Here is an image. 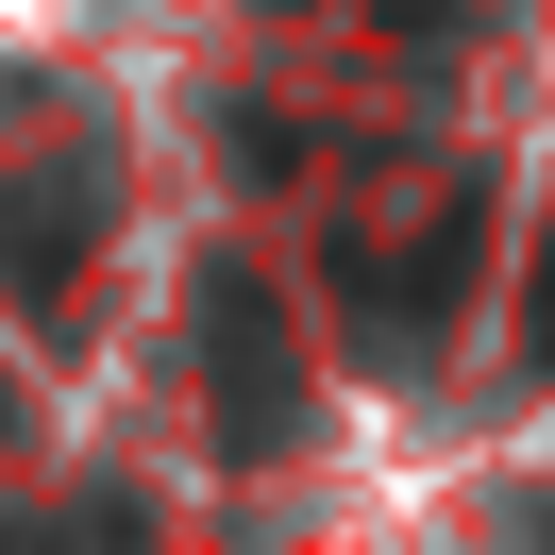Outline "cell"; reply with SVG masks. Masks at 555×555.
<instances>
[{"instance_id": "1", "label": "cell", "mask_w": 555, "mask_h": 555, "mask_svg": "<svg viewBox=\"0 0 555 555\" xmlns=\"http://www.w3.org/2000/svg\"><path fill=\"white\" fill-rule=\"evenodd\" d=\"M85 253H102V169H85V152H35V169L0 185V286H17L35 320H68Z\"/></svg>"}, {"instance_id": "3", "label": "cell", "mask_w": 555, "mask_h": 555, "mask_svg": "<svg viewBox=\"0 0 555 555\" xmlns=\"http://www.w3.org/2000/svg\"><path fill=\"white\" fill-rule=\"evenodd\" d=\"M521 353H539V371H555V270H539V304H521Z\"/></svg>"}, {"instance_id": "2", "label": "cell", "mask_w": 555, "mask_h": 555, "mask_svg": "<svg viewBox=\"0 0 555 555\" xmlns=\"http://www.w3.org/2000/svg\"><path fill=\"white\" fill-rule=\"evenodd\" d=\"M203 371L236 387V438H253V454L304 421V371H286V320H270V286H253V270H219V286H203Z\"/></svg>"}]
</instances>
